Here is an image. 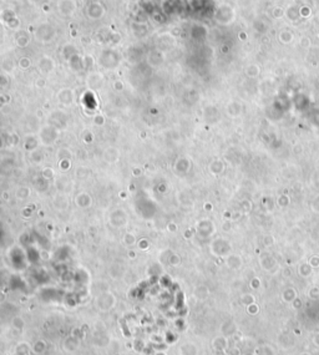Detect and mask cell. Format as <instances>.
<instances>
[{
    "label": "cell",
    "mask_w": 319,
    "mask_h": 355,
    "mask_svg": "<svg viewBox=\"0 0 319 355\" xmlns=\"http://www.w3.org/2000/svg\"><path fill=\"white\" fill-rule=\"evenodd\" d=\"M213 345H215V348L217 349V351L219 350V351H224V349L227 348V339L226 338H217V339H215V341H213Z\"/></svg>",
    "instance_id": "1"
},
{
    "label": "cell",
    "mask_w": 319,
    "mask_h": 355,
    "mask_svg": "<svg viewBox=\"0 0 319 355\" xmlns=\"http://www.w3.org/2000/svg\"><path fill=\"white\" fill-rule=\"evenodd\" d=\"M256 355H273V351L269 346L264 345V346H261V348H257L256 351H254Z\"/></svg>",
    "instance_id": "2"
},
{
    "label": "cell",
    "mask_w": 319,
    "mask_h": 355,
    "mask_svg": "<svg viewBox=\"0 0 319 355\" xmlns=\"http://www.w3.org/2000/svg\"><path fill=\"white\" fill-rule=\"evenodd\" d=\"M257 307L256 305H252V307H248V313L249 314H252V315H254V314H257Z\"/></svg>",
    "instance_id": "3"
},
{
    "label": "cell",
    "mask_w": 319,
    "mask_h": 355,
    "mask_svg": "<svg viewBox=\"0 0 319 355\" xmlns=\"http://www.w3.org/2000/svg\"><path fill=\"white\" fill-rule=\"evenodd\" d=\"M230 355H241V351H239L238 348H233L231 351H230Z\"/></svg>",
    "instance_id": "4"
},
{
    "label": "cell",
    "mask_w": 319,
    "mask_h": 355,
    "mask_svg": "<svg viewBox=\"0 0 319 355\" xmlns=\"http://www.w3.org/2000/svg\"><path fill=\"white\" fill-rule=\"evenodd\" d=\"M313 343H314L315 346H319V334L314 335V338H313Z\"/></svg>",
    "instance_id": "5"
},
{
    "label": "cell",
    "mask_w": 319,
    "mask_h": 355,
    "mask_svg": "<svg viewBox=\"0 0 319 355\" xmlns=\"http://www.w3.org/2000/svg\"><path fill=\"white\" fill-rule=\"evenodd\" d=\"M294 334H296V335H300V330L296 329V330H294Z\"/></svg>",
    "instance_id": "6"
},
{
    "label": "cell",
    "mask_w": 319,
    "mask_h": 355,
    "mask_svg": "<svg viewBox=\"0 0 319 355\" xmlns=\"http://www.w3.org/2000/svg\"><path fill=\"white\" fill-rule=\"evenodd\" d=\"M243 355H256V354H254V353H249V351H248V353H244Z\"/></svg>",
    "instance_id": "7"
},
{
    "label": "cell",
    "mask_w": 319,
    "mask_h": 355,
    "mask_svg": "<svg viewBox=\"0 0 319 355\" xmlns=\"http://www.w3.org/2000/svg\"><path fill=\"white\" fill-rule=\"evenodd\" d=\"M300 355H312V354H310V353H302Z\"/></svg>",
    "instance_id": "8"
}]
</instances>
